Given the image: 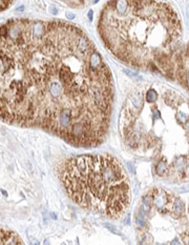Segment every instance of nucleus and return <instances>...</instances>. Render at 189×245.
<instances>
[{"label":"nucleus","mask_w":189,"mask_h":245,"mask_svg":"<svg viewBox=\"0 0 189 245\" xmlns=\"http://www.w3.org/2000/svg\"><path fill=\"white\" fill-rule=\"evenodd\" d=\"M66 16L69 17V18L72 19V18H74V16H75V15H74V14H72V13H66Z\"/></svg>","instance_id":"nucleus-7"},{"label":"nucleus","mask_w":189,"mask_h":245,"mask_svg":"<svg viewBox=\"0 0 189 245\" xmlns=\"http://www.w3.org/2000/svg\"><path fill=\"white\" fill-rule=\"evenodd\" d=\"M23 243L21 238L14 231L0 226V244H19Z\"/></svg>","instance_id":"nucleus-5"},{"label":"nucleus","mask_w":189,"mask_h":245,"mask_svg":"<svg viewBox=\"0 0 189 245\" xmlns=\"http://www.w3.org/2000/svg\"><path fill=\"white\" fill-rule=\"evenodd\" d=\"M14 2L15 0H0V13L8 10Z\"/></svg>","instance_id":"nucleus-6"},{"label":"nucleus","mask_w":189,"mask_h":245,"mask_svg":"<svg viewBox=\"0 0 189 245\" xmlns=\"http://www.w3.org/2000/svg\"><path fill=\"white\" fill-rule=\"evenodd\" d=\"M57 176L69 198L81 208L109 219H119L128 208L129 179L115 157H71L57 166Z\"/></svg>","instance_id":"nucleus-4"},{"label":"nucleus","mask_w":189,"mask_h":245,"mask_svg":"<svg viewBox=\"0 0 189 245\" xmlns=\"http://www.w3.org/2000/svg\"><path fill=\"white\" fill-rule=\"evenodd\" d=\"M98 33L106 48L124 64L167 73L182 39L180 15L162 0H108Z\"/></svg>","instance_id":"nucleus-3"},{"label":"nucleus","mask_w":189,"mask_h":245,"mask_svg":"<svg viewBox=\"0 0 189 245\" xmlns=\"http://www.w3.org/2000/svg\"><path fill=\"white\" fill-rule=\"evenodd\" d=\"M113 74L87 34L60 20L0 24V119L38 129L75 147L106 139Z\"/></svg>","instance_id":"nucleus-1"},{"label":"nucleus","mask_w":189,"mask_h":245,"mask_svg":"<svg viewBox=\"0 0 189 245\" xmlns=\"http://www.w3.org/2000/svg\"><path fill=\"white\" fill-rule=\"evenodd\" d=\"M88 15H89V19H91V12H89V14H88Z\"/></svg>","instance_id":"nucleus-8"},{"label":"nucleus","mask_w":189,"mask_h":245,"mask_svg":"<svg viewBox=\"0 0 189 245\" xmlns=\"http://www.w3.org/2000/svg\"><path fill=\"white\" fill-rule=\"evenodd\" d=\"M126 149L155 160V173L175 181L189 179V101L170 87L136 89L119 119Z\"/></svg>","instance_id":"nucleus-2"}]
</instances>
